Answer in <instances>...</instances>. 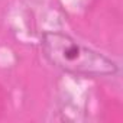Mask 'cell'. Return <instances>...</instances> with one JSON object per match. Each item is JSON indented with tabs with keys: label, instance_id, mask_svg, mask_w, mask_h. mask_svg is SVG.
Returning a JSON list of instances; mask_svg holds the SVG:
<instances>
[{
	"label": "cell",
	"instance_id": "6da1fadb",
	"mask_svg": "<svg viewBox=\"0 0 123 123\" xmlns=\"http://www.w3.org/2000/svg\"><path fill=\"white\" fill-rule=\"evenodd\" d=\"M41 48L49 64L67 74L97 78L113 77L120 70L116 61L83 45L64 32H43L41 36Z\"/></svg>",
	"mask_w": 123,
	"mask_h": 123
}]
</instances>
